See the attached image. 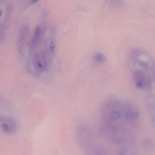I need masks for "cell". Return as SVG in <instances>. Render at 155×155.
Returning <instances> with one entry per match:
<instances>
[{"label": "cell", "instance_id": "6da1fadb", "mask_svg": "<svg viewBox=\"0 0 155 155\" xmlns=\"http://www.w3.org/2000/svg\"><path fill=\"white\" fill-rule=\"evenodd\" d=\"M78 143L88 154L117 155V150L103 134L97 126L83 125L76 131Z\"/></svg>", "mask_w": 155, "mask_h": 155}, {"label": "cell", "instance_id": "7a4b0ae2", "mask_svg": "<svg viewBox=\"0 0 155 155\" xmlns=\"http://www.w3.org/2000/svg\"><path fill=\"white\" fill-rule=\"evenodd\" d=\"M133 79L135 81L136 86L139 88H150L151 82L149 79L147 78L145 74L141 70H136L133 74Z\"/></svg>", "mask_w": 155, "mask_h": 155}, {"label": "cell", "instance_id": "3957f363", "mask_svg": "<svg viewBox=\"0 0 155 155\" xmlns=\"http://www.w3.org/2000/svg\"><path fill=\"white\" fill-rule=\"evenodd\" d=\"M29 34L28 28L27 26H23L20 31L17 39V45L19 52L21 54L24 52Z\"/></svg>", "mask_w": 155, "mask_h": 155}, {"label": "cell", "instance_id": "277c9868", "mask_svg": "<svg viewBox=\"0 0 155 155\" xmlns=\"http://www.w3.org/2000/svg\"><path fill=\"white\" fill-rule=\"evenodd\" d=\"M1 125L3 130L6 133L12 134L13 133L15 130V123L11 119H3L1 121Z\"/></svg>", "mask_w": 155, "mask_h": 155}, {"label": "cell", "instance_id": "5b68a950", "mask_svg": "<svg viewBox=\"0 0 155 155\" xmlns=\"http://www.w3.org/2000/svg\"><path fill=\"white\" fill-rule=\"evenodd\" d=\"M94 58L96 62H103L106 60L105 56L101 53H97L94 56Z\"/></svg>", "mask_w": 155, "mask_h": 155}, {"label": "cell", "instance_id": "8992f818", "mask_svg": "<svg viewBox=\"0 0 155 155\" xmlns=\"http://www.w3.org/2000/svg\"><path fill=\"white\" fill-rule=\"evenodd\" d=\"M143 145L145 149L148 150H152L154 146L153 142L149 139L145 140L143 143Z\"/></svg>", "mask_w": 155, "mask_h": 155}, {"label": "cell", "instance_id": "52a82bcc", "mask_svg": "<svg viewBox=\"0 0 155 155\" xmlns=\"http://www.w3.org/2000/svg\"><path fill=\"white\" fill-rule=\"evenodd\" d=\"M152 122L153 126L155 128V116L153 118Z\"/></svg>", "mask_w": 155, "mask_h": 155}, {"label": "cell", "instance_id": "ba28073f", "mask_svg": "<svg viewBox=\"0 0 155 155\" xmlns=\"http://www.w3.org/2000/svg\"><path fill=\"white\" fill-rule=\"evenodd\" d=\"M3 14V11L1 9L0 11V17H1L2 15Z\"/></svg>", "mask_w": 155, "mask_h": 155}, {"label": "cell", "instance_id": "9c48e42d", "mask_svg": "<svg viewBox=\"0 0 155 155\" xmlns=\"http://www.w3.org/2000/svg\"><path fill=\"white\" fill-rule=\"evenodd\" d=\"M39 0H31V2L32 3H35Z\"/></svg>", "mask_w": 155, "mask_h": 155}, {"label": "cell", "instance_id": "30bf717a", "mask_svg": "<svg viewBox=\"0 0 155 155\" xmlns=\"http://www.w3.org/2000/svg\"><path fill=\"white\" fill-rule=\"evenodd\" d=\"M100 129H101V128H100ZM102 132H103V131H102ZM106 137H107V136H106ZM107 138H108V137H107ZM110 141H111V140H110ZM111 142H112V141H111ZM114 145H115V144H114ZM115 146H116V145H115ZM116 147H117V146H116ZM117 148H118V147H117ZM120 154H121V153H120Z\"/></svg>", "mask_w": 155, "mask_h": 155}]
</instances>
